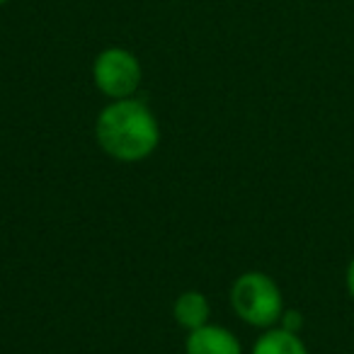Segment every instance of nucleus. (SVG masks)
<instances>
[{"label": "nucleus", "mask_w": 354, "mask_h": 354, "mask_svg": "<svg viewBox=\"0 0 354 354\" xmlns=\"http://www.w3.org/2000/svg\"><path fill=\"white\" fill-rule=\"evenodd\" d=\"M95 138L109 158L119 162H141L160 143V124L153 109L136 95L112 100L95 122Z\"/></svg>", "instance_id": "f257e3e1"}, {"label": "nucleus", "mask_w": 354, "mask_h": 354, "mask_svg": "<svg viewBox=\"0 0 354 354\" xmlns=\"http://www.w3.org/2000/svg\"><path fill=\"white\" fill-rule=\"evenodd\" d=\"M231 308L243 323L252 328H274L284 313V294L265 272H243L231 284Z\"/></svg>", "instance_id": "f03ea898"}, {"label": "nucleus", "mask_w": 354, "mask_h": 354, "mask_svg": "<svg viewBox=\"0 0 354 354\" xmlns=\"http://www.w3.org/2000/svg\"><path fill=\"white\" fill-rule=\"evenodd\" d=\"M143 68L136 54L124 46H107L93 61L95 88L109 100L133 97L141 85Z\"/></svg>", "instance_id": "7ed1b4c3"}, {"label": "nucleus", "mask_w": 354, "mask_h": 354, "mask_svg": "<svg viewBox=\"0 0 354 354\" xmlns=\"http://www.w3.org/2000/svg\"><path fill=\"white\" fill-rule=\"evenodd\" d=\"M185 354H243V344L233 330L207 323L187 333Z\"/></svg>", "instance_id": "20e7f679"}, {"label": "nucleus", "mask_w": 354, "mask_h": 354, "mask_svg": "<svg viewBox=\"0 0 354 354\" xmlns=\"http://www.w3.org/2000/svg\"><path fill=\"white\" fill-rule=\"evenodd\" d=\"M172 318L187 333L189 330H197L202 325H207L209 318H212V304H209V299L202 291H183L175 299V304H172Z\"/></svg>", "instance_id": "39448f33"}, {"label": "nucleus", "mask_w": 354, "mask_h": 354, "mask_svg": "<svg viewBox=\"0 0 354 354\" xmlns=\"http://www.w3.org/2000/svg\"><path fill=\"white\" fill-rule=\"evenodd\" d=\"M252 354H308V347L301 339V335L274 325V328H267L255 339Z\"/></svg>", "instance_id": "423d86ee"}, {"label": "nucleus", "mask_w": 354, "mask_h": 354, "mask_svg": "<svg viewBox=\"0 0 354 354\" xmlns=\"http://www.w3.org/2000/svg\"><path fill=\"white\" fill-rule=\"evenodd\" d=\"M279 328L301 335V330H304V315H301V310L284 308V313H281V318H279Z\"/></svg>", "instance_id": "0eeeda50"}, {"label": "nucleus", "mask_w": 354, "mask_h": 354, "mask_svg": "<svg viewBox=\"0 0 354 354\" xmlns=\"http://www.w3.org/2000/svg\"><path fill=\"white\" fill-rule=\"evenodd\" d=\"M344 286H347V294H349V299L354 301V257H352V260H349L347 272H344Z\"/></svg>", "instance_id": "6e6552de"}, {"label": "nucleus", "mask_w": 354, "mask_h": 354, "mask_svg": "<svg viewBox=\"0 0 354 354\" xmlns=\"http://www.w3.org/2000/svg\"><path fill=\"white\" fill-rule=\"evenodd\" d=\"M6 3H10V0H0V8H3V6H6Z\"/></svg>", "instance_id": "1a4fd4ad"}]
</instances>
